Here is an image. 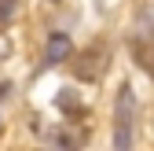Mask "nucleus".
I'll return each instance as SVG.
<instances>
[{
    "mask_svg": "<svg viewBox=\"0 0 154 151\" xmlns=\"http://www.w3.org/2000/svg\"><path fill=\"white\" fill-rule=\"evenodd\" d=\"M132 125H136V96H132V85L125 81L118 88V103H114V144L121 151L132 147Z\"/></svg>",
    "mask_w": 154,
    "mask_h": 151,
    "instance_id": "f257e3e1",
    "label": "nucleus"
},
{
    "mask_svg": "<svg viewBox=\"0 0 154 151\" xmlns=\"http://www.w3.org/2000/svg\"><path fill=\"white\" fill-rule=\"evenodd\" d=\"M73 55V41L66 33H48V44H44V63L48 66H63Z\"/></svg>",
    "mask_w": 154,
    "mask_h": 151,
    "instance_id": "f03ea898",
    "label": "nucleus"
},
{
    "mask_svg": "<svg viewBox=\"0 0 154 151\" xmlns=\"http://www.w3.org/2000/svg\"><path fill=\"white\" fill-rule=\"evenodd\" d=\"M18 15V0H0V33H8Z\"/></svg>",
    "mask_w": 154,
    "mask_h": 151,
    "instance_id": "7ed1b4c3",
    "label": "nucleus"
},
{
    "mask_svg": "<svg viewBox=\"0 0 154 151\" xmlns=\"http://www.w3.org/2000/svg\"><path fill=\"white\" fill-rule=\"evenodd\" d=\"M0 133H4V118H0Z\"/></svg>",
    "mask_w": 154,
    "mask_h": 151,
    "instance_id": "20e7f679",
    "label": "nucleus"
},
{
    "mask_svg": "<svg viewBox=\"0 0 154 151\" xmlns=\"http://www.w3.org/2000/svg\"><path fill=\"white\" fill-rule=\"evenodd\" d=\"M51 4H59V0H51Z\"/></svg>",
    "mask_w": 154,
    "mask_h": 151,
    "instance_id": "39448f33",
    "label": "nucleus"
}]
</instances>
